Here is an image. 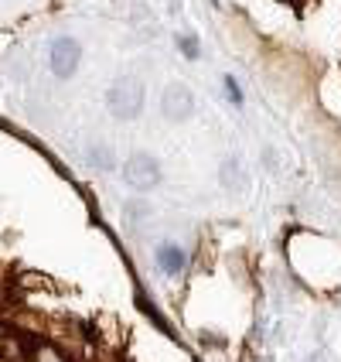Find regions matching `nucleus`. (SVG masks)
I'll list each match as a JSON object with an SVG mask.
<instances>
[{
	"label": "nucleus",
	"instance_id": "12",
	"mask_svg": "<svg viewBox=\"0 0 341 362\" xmlns=\"http://www.w3.org/2000/svg\"><path fill=\"white\" fill-rule=\"evenodd\" d=\"M304 362H328V352H324V349H314V352H311Z\"/></svg>",
	"mask_w": 341,
	"mask_h": 362
},
{
	"label": "nucleus",
	"instance_id": "8",
	"mask_svg": "<svg viewBox=\"0 0 341 362\" xmlns=\"http://www.w3.org/2000/svg\"><path fill=\"white\" fill-rule=\"evenodd\" d=\"M147 216H150V205H147V202H126V205H123V219L130 222V226H137V222L140 219H147Z\"/></svg>",
	"mask_w": 341,
	"mask_h": 362
},
{
	"label": "nucleus",
	"instance_id": "11",
	"mask_svg": "<svg viewBox=\"0 0 341 362\" xmlns=\"http://www.w3.org/2000/svg\"><path fill=\"white\" fill-rule=\"evenodd\" d=\"M222 89H225V96H229V103H232V106H242V103H246V96H242V86L232 79V76H225V79H222Z\"/></svg>",
	"mask_w": 341,
	"mask_h": 362
},
{
	"label": "nucleus",
	"instance_id": "1",
	"mask_svg": "<svg viewBox=\"0 0 341 362\" xmlns=\"http://www.w3.org/2000/svg\"><path fill=\"white\" fill-rule=\"evenodd\" d=\"M143 100H147V93H143V82L137 76H120L106 89V110L116 120H137L143 113Z\"/></svg>",
	"mask_w": 341,
	"mask_h": 362
},
{
	"label": "nucleus",
	"instance_id": "6",
	"mask_svg": "<svg viewBox=\"0 0 341 362\" xmlns=\"http://www.w3.org/2000/svg\"><path fill=\"white\" fill-rule=\"evenodd\" d=\"M219 181L222 188H246V168H242L239 158H225V161L219 164Z\"/></svg>",
	"mask_w": 341,
	"mask_h": 362
},
{
	"label": "nucleus",
	"instance_id": "13",
	"mask_svg": "<svg viewBox=\"0 0 341 362\" xmlns=\"http://www.w3.org/2000/svg\"><path fill=\"white\" fill-rule=\"evenodd\" d=\"M290 4H297V0H290Z\"/></svg>",
	"mask_w": 341,
	"mask_h": 362
},
{
	"label": "nucleus",
	"instance_id": "5",
	"mask_svg": "<svg viewBox=\"0 0 341 362\" xmlns=\"http://www.w3.org/2000/svg\"><path fill=\"white\" fill-rule=\"evenodd\" d=\"M157 267H161L164 277H181L184 267H188V250L178 243H161L157 246Z\"/></svg>",
	"mask_w": 341,
	"mask_h": 362
},
{
	"label": "nucleus",
	"instance_id": "4",
	"mask_svg": "<svg viewBox=\"0 0 341 362\" xmlns=\"http://www.w3.org/2000/svg\"><path fill=\"white\" fill-rule=\"evenodd\" d=\"M48 65L55 79H72L82 65V45L76 38H55L48 48Z\"/></svg>",
	"mask_w": 341,
	"mask_h": 362
},
{
	"label": "nucleus",
	"instance_id": "10",
	"mask_svg": "<svg viewBox=\"0 0 341 362\" xmlns=\"http://www.w3.org/2000/svg\"><path fill=\"white\" fill-rule=\"evenodd\" d=\"M178 52L184 55V59H201V45H198V38L195 35H181L178 38Z\"/></svg>",
	"mask_w": 341,
	"mask_h": 362
},
{
	"label": "nucleus",
	"instance_id": "9",
	"mask_svg": "<svg viewBox=\"0 0 341 362\" xmlns=\"http://www.w3.org/2000/svg\"><path fill=\"white\" fill-rule=\"evenodd\" d=\"M31 359L35 362H65V356H61L59 345H35V349H31Z\"/></svg>",
	"mask_w": 341,
	"mask_h": 362
},
{
	"label": "nucleus",
	"instance_id": "7",
	"mask_svg": "<svg viewBox=\"0 0 341 362\" xmlns=\"http://www.w3.org/2000/svg\"><path fill=\"white\" fill-rule=\"evenodd\" d=\"M89 158V168H96V171H113L116 168V154H113V147H106V144H89V151H85Z\"/></svg>",
	"mask_w": 341,
	"mask_h": 362
},
{
	"label": "nucleus",
	"instance_id": "3",
	"mask_svg": "<svg viewBox=\"0 0 341 362\" xmlns=\"http://www.w3.org/2000/svg\"><path fill=\"white\" fill-rule=\"evenodd\" d=\"M195 110H198V100H195V93H191L184 82H171V86L164 89V96H161L164 120L184 123V120H191V117H195Z\"/></svg>",
	"mask_w": 341,
	"mask_h": 362
},
{
	"label": "nucleus",
	"instance_id": "2",
	"mask_svg": "<svg viewBox=\"0 0 341 362\" xmlns=\"http://www.w3.org/2000/svg\"><path fill=\"white\" fill-rule=\"evenodd\" d=\"M123 181L133 188V192H150L161 185V161L147 151H133L126 161H123Z\"/></svg>",
	"mask_w": 341,
	"mask_h": 362
}]
</instances>
